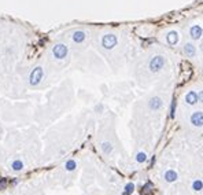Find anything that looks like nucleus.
I'll use <instances>...</instances> for the list:
<instances>
[{"label":"nucleus","instance_id":"obj_1","mask_svg":"<svg viewBox=\"0 0 203 195\" xmlns=\"http://www.w3.org/2000/svg\"><path fill=\"white\" fill-rule=\"evenodd\" d=\"M165 63H166V61H165V58L162 57V55H155L148 63L150 72H152V73L161 72V70L165 67Z\"/></svg>","mask_w":203,"mask_h":195},{"label":"nucleus","instance_id":"obj_2","mask_svg":"<svg viewBox=\"0 0 203 195\" xmlns=\"http://www.w3.org/2000/svg\"><path fill=\"white\" fill-rule=\"evenodd\" d=\"M43 67L41 66H37V67H34L33 70H32V73H30V76H29V84L30 85H39L40 82H41V80H43Z\"/></svg>","mask_w":203,"mask_h":195},{"label":"nucleus","instance_id":"obj_3","mask_svg":"<svg viewBox=\"0 0 203 195\" xmlns=\"http://www.w3.org/2000/svg\"><path fill=\"white\" fill-rule=\"evenodd\" d=\"M117 43H118V39H117V36L115 34H113V33L104 34V36L102 37V46L104 47L106 50L114 48V47L117 46Z\"/></svg>","mask_w":203,"mask_h":195},{"label":"nucleus","instance_id":"obj_4","mask_svg":"<svg viewBox=\"0 0 203 195\" xmlns=\"http://www.w3.org/2000/svg\"><path fill=\"white\" fill-rule=\"evenodd\" d=\"M67 52H69V50H67V47L64 46V44H55L54 48H52V55H54L57 59H63L67 57Z\"/></svg>","mask_w":203,"mask_h":195},{"label":"nucleus","instance_id":"obj_5","mask_svg":"<svg viewBox=\"0 0 203 195\" xmlns=\"http://www.w3.org/2000/svg\"><path fill=\"white\" fill-rule=\"evenodd\" d=\"M191 122H192L193 126H198V128L203 126V113L202 111H195L191 116Z\"/></svg>","mask_w":203,"mask_h":195},{"label":"nucleus","instance_id":"obj_6","mask_svg":"<svg viewBox=\"0 0 203 195\" xmlns=\"http://www.w3.org/2000/svg\"><path fill=\"white\" fill-rule=\"evenodd\" d=\"M162 105H163V102H162V99H161L159 96H154L148 102V107H150V110H152V111L159 110V109L162 107Z\"/></svg>","mask_w":203,"mask_h":195},{"label":"nucleus","instance_id":"obj_7","mask_svg":"<svg viewBox=\"0 0 203 195\" xmlns=\"http://www.w3.org/2000/svg\"><path fill=\"white\" fill-rule=\"evenodd\" d=\"M203 34V29L199 25H193L192 28L189 29V36L192 40H199Z\"/></svg>","mask_w":203,"mask_h":195},{"label":"nucleus","instance_id":"obj_8","mask_svg":"<svg viewBox=\"0 0 203 195\" xmlns=\"http://www.w3.org/2000/svg\"><path fill=\"white\" fill-rule=\"evenodd\" d=\"M185 102H187L188 105H191V106L196 105V103L199 102L198 92H195V91H189V92L185 95Z\"/></svg>","mask_w":203,"mask_h":195},{"label":"nucleus","instance_id":"obj_9","mask_svg":"<svg viewBox=\"0 0 203 195\" xmlns=\"http://www.w3.org/2000/svg\"><path fill=\"white\" fill-rule=\"evenodd\" d=\"M166 41L170 44V46H176V44L178 43V33L174 30L169 32V33L166 34Z\"/></svg>","mask_w":203,"mask_h":195},{"label":"nucleus","instance_id":"obj_10","mask_svg":"<svg viewBox=\"0 0 203 195\" xmlns=\"http://www.w3.org/2000/svg\"><path fill=\"white\" fill-rule=\"evenodd\" d=\"M177 172L176 170H173V169H169V170H166L165 172V180H166L167 183H173V181H176L177 180Z\"/></svg>","mask_w":203,"mask_h":195},{"label":"nucleus","instance_id":"obj_11","mask_svg":"<svg viewBox=\"0 0 203 195\" xmlns=\"http://www.w3.org/2000/svg\"><path fill=\"white\" fill-rule=\"evenodd\" d=\"M85 37H87V34H85L84 30H76L73 33V41L74 43H82L85 40Z\"/></svg>","mask_w":203,"mask_h":195},{"label":"nucleus","instance_id":"obj_12","mask_svg":"<svg viewBox=\"0 0 203 195\" xmlns=\"http://www.w3.org/2000/svg\"><path fill=\"white\" fill-rule=\"evenodd\" d=\"M184 52L188 55V57H195V55H196L195 46H193V44H191V43H187L184 46Z\"/></svg>","mask_w":203,"mask_h":195},{"label":"nucleus","instance_id":"obj_13","mask_svg":"<svg viewBox=\"0 0 203 195\" xmlns=\"http://www.w3.org/2000/svg\"><path fill=\"white\" fill-rule=\"evenodd\" d=\"M102 151L104 153V154H110V153L113 151V144H111L110 141H103L102 143Z\"/></svg>","mask_w":203,"mask_h":195},{"label":"nucleus","instance_id":"obj_14","mask_svg":"<svg viewBox=\"0 0 203 195\" xmlns=\"http://www.w3.org/2000/svg\"><path fill=\"white\" fill-rule=\"evenodd\" d=\"M11 168H13V170H15V172H19V170L23 169V162L19 161V159H15V161L11 164Z\"/></svg>","mask_w":203,"mask_h":195},{"label":"nucleus","instance_id":"obj_15","mask_svg":"<svg viewBox=\"0 0 203 195\" xmlns=\"http://www.w3.org/2000/svg\"><path fill=\"white\" fill-rule=\"evenodd\" d=\"M154 191V185L151 183H147V184L143 185V190H142V195H148Z\"/></svg>","mask_w":203,"mask_h":195},{"label":"nucleus","instance_id":"obj_16","mask_svg":"<svg viewBox=\"0 0 203 195\" xmlns=\"http://www.w3.org/2000/svg\"><path fill=\"white\" fill-rule=\"evenodd\" d=\"M76 168H77V162H76L74 159H70V161H67L66 164H64V169H66V170H69V172L74 170Z\"/></svg>","mask_w":203,"mask_h":195},{"label":"nucleus","instance_id":"obj_17","mask_svg":"<svg viewBox=\"0 0 203 195\" xmlns=\"http://www.w3.org/2000/svg\"><path fill=\"white\" fill-rule=\"evenodd\" d=\"M192 188L195 191H201L203 188V181L202 180H195V181L192 183Z\"/></svg>","mask_w":203,"mask_h":195},{"label":"nucleus","instance_id":"obj_18","mask_svg":"<svg viewBox=\"0 0 203 195\" xmlns=\"http://www.w3.org/2000/svg\"><path fill=\"white\" fill-rule=\"evenodd\" d=\"M147 159V155H146V153H139V154L136 155V161L139 162V164H142V162H144Z\"/></svg>","mask_w":203,"mask_h":195},{"label":"nucleus","instance_id":"obj_19","mask_svg":"<svg viewBox=\"0 0 203 195\" xmlns=\"http://www.w3.org/2000/svg\"><path fill=\"white\" fill-rule=\"evenodd\" d=\"M133 190H135V184H133V183H128L126 187H125V191L128 194H132V193H133Z\"/></svg>","mask_w":203,"mask_h":195},{"label":"nucleus","instance_id":"obj_20","mask_svg":"<svg viewBox=\"0 0 203 195\" xmlns=\"http://www.w3.org/2000/svg\"><path fill=\"white\" fill-rule=\"evenodd\" d=\"M174 113H176V100L173 99L172 100V106H170V118L174 117Z\"/></svg>","mask_w":203,"mask_h":195},{"label":"nucleus","instance_id":"obj_21","mask_svg":"<svg viewBox=\"0 0 203 195\" xmlns=\"http://www.w3.org/2000/svg\"><path fill=\"white\" fill-rule=\"evenodd\" d=\"M6 185H7V180H6V179H2V180H0V190H4Z\"/></svg>","mask_w":203,"mask_h":195},{"label":"nucleus","instance_id":"obj_22","mask_svg":"<svg viewBox=\"0 0 203 195\" xmlns=\"http://www.w3.org/2000/svg\"><path fill=\"white\" fill-rule=\"evenodd\" d=\"M198 96H199V102L203 103V91H201V92L198 94Z\"/></svg>","mask_w":203,"mask_h":195},{"label":"nucleus","instance_id":"obj_23","mask_svg":"<svg viewBox=\"0 0 203 195\" xmlns=\"http://www.w3.org/2000/svg\"><path fill=\"white\" fill-rule=\"evenodd\" d=\"M123 195H131V194H128V193H126V191H125V193H123Z\"/></svg>","mask_w":203,"mask_h":195},{"label":"nucleus","instance_id":"obj_24","mask_svg":"<svg viewBox=\"0 0 203 195\" xmlns=\"http://www.w3.org/2000/svg\"><path fill=\"white\" fill-rule=\"evenodd\" d=\"M201 48H202V51H203V43L201 44Z\"/></svg>","mask_w":203,"mask_h":195},{"label":"nucleus","instance_id":"obj_25","mask_svg":"<svg viewBox=\"0 0 203 195\" xmlns=\"http://www.w3.org/2000/svg\"><path fill=\"white\" fill-rule=\"evenodd\" d=\"M2 179H3V177H2V176H0V180H2Z\"/></svg>","mask_w":203,"mask_h":195}]
</instances>
